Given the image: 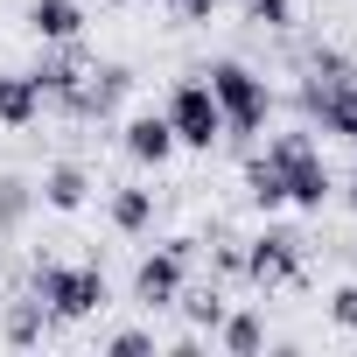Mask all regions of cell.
<instances>
[{
  "label": "cell",
  "mask_w": 357,
  "mask_h": 357,
  "mask_svg": "<svg viewBox=\"0 0 357 357\" xmlns=\"http://www.w3.org/2000/svg\"><path fill=\"white\" fill-rule=\"evenodd\" d=\"M350 204H357V175H350Z\"/></svg>",
  "instance_id": "obj_21"
},
{
  "label": "cell",
  "mask_w": 357,
  "mask_h": 357,
  "mask_svg": "<svg viewBox=\"0 0 357 357\" xmlns=\"http://www.w3.org/2000/svg\"><path fill=\"white\" fill-rule=\"evenodd\" d=\"M183 308H190V315H197V322H225V301H218V294H190V301H183Z\"/></svg>",
  "instance_id": "obj_17"
},
{
  "label": "cell",
  "mask_w": 357,
  "mask_h": 357,
  "mask_svg": "<svg viewBox=\"0 0 357 357\" xmlns=\"http://www.w3.org/2000/svg\"><path fill=\"white\" fill-rule=\"evenodd\" d=\"M126 84H133V77H126V70H84V84H77V91H70V98H63V105H70V112H84V119H91V112H112V105H119V98H126Z\"/></svg>",
  "instance_id": "obj_8"
},
{
  "label": "cell",
  "mask_w": 357,
  "mask_h": 357,
  "mask_svg": "<svg viewBox=\"0 0 357 357\" xmlns=\"http://www.w3.org/2000/svg\"><path fill=\"white\" fill-rule=\"evenodd\" d=\"M294 266H301V238H294V231H266V238L245 252V273H252L259 287H273V280H294Z\"/></svg>",
  "instance_id": "obj_7"
},
{
  "label": "cell",
  "mask_w": 357,
  "mask_h": 357,
  "mask_svg": "<svg viewBox=\"0 0 357 357\" xmlns=\"http://www.w3.org/2000/svg\"><path fill=\"white\" fill-rule=\"evenodd\" d=\"M29 29H36L43 43H77L84 8H77V0H36V8H29Z\"/></svg>",
  "instance_id": "obj_9"
},
{
  "label": "cell",
  "mask_w": 357,
  "mask_h": 357,
  "mask_svg": "<svg viewBox=\"0 0 357 357\" xmlns=\"http://www.w3.org/2000/svg\"><path fill=\"white\" fill-rule=\"evenodd\" d=\"M147 218H154V204H147V190H119V197H112V225H119V231H140Z\"/></svg>",
  "instance_id": "obj_13"
},
{
  "label": "cell",
  "mask_w": 357,
  "mask_h": 357,
  "mask_svg": "<svg viewBox=\"0 0 357 357\" xmlns=\"http://www.w3.org/2000/svg\"><path fill=\"white\" fill-rule=\"evenodd\" d=\"M245 8H252V15L266 22V29H280V22L294 15V0H245Z\"/></svg>",
  "instance_id": "obj_16"
},
{
  "label": "cell",
  "mask_w": 357,
  "mask_h": 357,
  "mask_svg": "<svg viewBox=\"0 0 357 357\" xmlns=\"http://www.w3.org/2000/svg\"><path fill=\"white\" fill-rule=\"evenodd\" d=\"M168 147H175L168 112H147V119H133V126H126V154H133V161H168Z\"/></svg>",
  "instance_id": "obj_10"
},
{
  "label": "cell",
  "mask_w": 357,
  "mask_h": 357,
  "mask_svg": "<svg viewBox=\"0 0 357 357\" xmlns=\"http://www.w3.org/2000/svg\"><path fill=\"white\" fill-rule=\"evenodd\" d=\"M77 84H84V56H50V63L36 70V91H43V98H70Z\"/></svg>",
  "instance_id": "obj_12"
},
{
  "label": "cell",
  "mask_w": 357,
  "mask_h": 357,
  "mask_svg": "<svg viewBox=\"0 0 357 357\" xmlns=\"http://www.w3.org/2000/svg\"><path fill=\"white\" fill-rule=\"evenodd\" d=\"M183 266H190V245H161V252L133 273V294H140L147 308H168L175 294H183Z\"/></svg>",
  "instance_id": "obj_6"
},
{
  "label": "cell",
  "mask_w": 357,
  "mask_h": 357,
  "mask_svg": "<svg viewBox=\"0 0 357 357\" xmlns=\"http://www.w3.org/2000/svg\"><path fill=\"white\" fill-rule=\"evenodd\" d=\"M168 8H183V0H168Z\"/></svg>",
  "instance_id": "obj_22"
},
{
  "label": "cell",
  "mask_w": 357,
  "mask_h": 357,
  "mask_svg": "<svg viewBox=\"0 0 357 357\" xmlns=\"http://www.w3.org/2000/svg\"><path fill=\"white\" fill-rule=\"evenodd\" d=\"M211 98H218V112H225L231 133H252V126L266 119V84H259L245 63H218V70H211Z\"/></svg>",
  "instance_id": "obj_2"
},
{
  "label": "cell",
  "mask_w": 357,
  "mask_h": 357,
  "mask_svg": "<svg viewBox=\"0 0 357 357\" xmlns=\"http://www.w3.org/2000/svg\"><path fill=\"white\" fill-rule=\"evenodd\" d=\"M168 126H175V140H183V147H211V140L225 133V112H218L211 84H183V91H175Z\"/></svg>",
  "instance_id": "obj_4"
},
{
  "label": "cell",
  "mask_w": 357,
  "mask_h": 357,
  "mask_svg": "<svg viewBox=\"0 0 357 357\" xmlns=\"http://www.w3.org/2000/svg\"><path fill=\"white\" fill-rule=\"evenodd\" d=\"M8 329H15V343H29L43 322H36V308H15V322H8Z\"/></svg>",
  "instance_id": "obj_20"
},
{
  "label": "cell",
  "mask_w": 357,
  "mask_h": 357,
  "mask_svg": "<svg viewBox=\"0 0 357 357\" xmlns=\"http://www.w3.org/2000/svg\"><path fill=\"white\" fill-rule=\"evenodd\" d=\"M252 197L259 204H322L329 197V168H322V154L301 140V133H280L259 161H252Z\"/></svg>",
  "instance_id": "obj_1"
},
{
  "label": "cell",
  "mask_w": 357,
  "mask_h": 357,
  "mask_svg": "<svg viewBox=\"0 0 357 357\" xmlns=\"http://www.w3.org/2000/svg\"><path fill=\"white\" fill-rule=\"evenodd\" d=\"M308 112H322V133H343V140H357V84L329 63V77H315L308 84Z\"/></svg>",
  "instance_id": "obj_5"
},
{
  "label": "cell",
  "mask_w": 357,
  "mask_h": 357,
  "mask_svg": "<svg viewBox=\"0 0 357 357\" xmlns=\"http://www.w3.org/2000/svg\"><path fill=\"white\" fill-rule=\"evenodd\" d=\"M36 105H43L36 77H0V119H8V126H29V119H36Z\"/></svg>",
  "instance_id": "obj_11"
},
{
  "label": "cell",
  "mask_w": 357,
  "mask_h": 357,
  "mask_svg": "<svg viewBox=\"0 0 357 357\" xmlns=\"http://www.w3.org/2000/svg\"><path fill=\"white\" fill-rule=\"evenodd\" d=\"M112 350H119V357H140V350H154V336H140V329H126V336H112Z\"/></svg>",
  "instance_id": "obj_19"
},
{
  "label": "cell",
  "mask_w": 357,
  "mask_h": 357,
  "mask_svg": "<svg viewBox=\"0 0 357 357\" xmlns=\"http://www.w3.org/2000/svg\"><path fill=\"white\" fill-rule=\"evenodd\" d=\"M225 343H231V350H259V343H266V322H259V315H231V322H225Z\"/></svg>",
  "instance_id": "obj_15"
},
{
  "label": "cell",
  "mask_w": 357,
  "mask_h": 357,
  "mask_svg": "<svg viewBox=\"0 0 357 357\" xmlns=\"http://www.w3.org/2000/svg\"><path fill=\"white\" fill-rule=\"evenodd\" d=\"M329 315H336L343 329H357V287H336V301H329Z\"/></svg>",
  "instance_id": "obj_18"
},
{
  "label": "cell",
  "mask_w": 357,
  "mask_h": 357,
  "mask_svg": "<svg viewBox=\"0 0 357 357\" xmlns=\"http://www.w3.org/2000/svg\"><path fill=\"white\" fill-rule=\"evenodd\" d=\"M36 294L50 301V315L77 322V315H91V308L105 301V280H98L91 266H43V273H36Z\"/></svg>",
  "instance_id": "obj_3"
},
{
  "label": "cell",
  "mask_w": 357,
  "mask_h": 357,
  "mask_svg": "<svg viewBox=\"0 0 357 357\" xmlns=\"http://www.w3.org/2000/svg\"><path fill=\"white\" fill-rule=\"evenodd\" d=\"M43 197H50L56 211H77V204H84V175H77V168H56L50 183H43Z\"/></svg>",
  "instance_id": "obj_14"
}]
</instances>
